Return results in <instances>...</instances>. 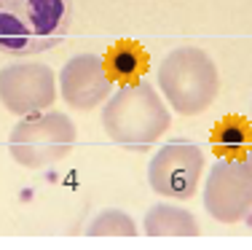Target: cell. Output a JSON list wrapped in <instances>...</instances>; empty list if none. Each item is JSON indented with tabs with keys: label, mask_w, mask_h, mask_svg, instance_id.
I'll list each match as a JSON object with an SVG mask.
<instances>
[{
	"label": "cell",
	"mask_w": 252,
	"mask_h": 250,
	"mask_svg": "<svg viewBox=\"0 0 252 250\" xmlns=\"http://www.w3.org/2000/svg\"><path fill=\"white\" fill-rule=\"evenodd\" d=\"M158 89L180 116H201L218 100V65L204 49L180 46L158 65Z\"/></svg>",
	"instance_id": "cell-3"
},
{
	"label": "cell",
	"mask_w": 252,
	"mask_h": 250,
	"mask_svg": "<svg viewBox=\"0 0 252 250\" xmlns=\"http://www.w3.org/2000/svg\"><path fill=\"white\" fill-rule=\"evenodd\" d=\"M204 172V153L196 143L172 140L148 164V183L158 196L190 199Z\"/></svg>",
	"instance_id": "cell-6"
},
{
	"label": "cell",
	"mask_w": 252,
	"mask_h": 250,
	"mask_svg": "<svg viewBox=\"0 0 252 250\" xmlns=\"http://www.w3.org/2000/svg\"><path fill=\"white\" fill-rule=\"evenodd\" d=\"M62 100L75 110H94L110 97L113 78L105 70V59L97 54H75L59 73Z\"/></svg>",
	"instance_id": "cell-8"
},
{
	"label": "cell",
	"mask_w": 252,
	"mask_h": 250,
	"mask_svg": "<svg viewBox=\"0 0 252 250\" xmlns=\"http://www.w3.org/2000/svg\"><path fill=\"white\" fill-rule=\"evenodd\" d=\"M57 78L49 65H8L0 70V103L14 116H30L51 108Z\"/></svg>",
	"instance_id": "cell-7"
},
{
	"label": "cell",
	"mask_w": 252,
	"mask_h": 250,
	"mask_svg": "<svg viewBox=\"0 0 252 250\" xmlns=\"http://www.w3.org/2000/svg\"><path fill=\"white\" fill-rule=\"evenodd\" d=\"M142 231L148 237H196L199 234V223H196L193 213L177 205H153L145 213V223Z\"/></svg>",
	"instance_id": "cell-9"
},
{
	"label": "cell",
	"mask_w": 252,
	"mask_h": 250,
	"mask_svg": "<svg viewBox=\"0 0 252 250\" xmlns=\"http://www.w3.org/2000/svg\"><path fill=\"white\" fill-rule=\"evenodd\" d=\"M86 234L89 237H134L137 226L129 213L124 210H102L97 218H92Z\"/></svg>",
	"instance_id": "cell-12"
},
{
	"label": "cell",
	"mask_w": 252,
	"mask_h": 250,
	"mask_svg": "<svg viewBox=\"0 0 252 250\" xmlns=\"http://www.w3.org/2000/svg\"><path fill=\"white\" fill-rule=\"evenodd\" d=\"M73 0H0V54L35 57L64 40Z\"/></svg>",
	"instance_id": "cell-1"
},
{
	"label": "cell",
	"mask_w": 252,
	"mask_h": 250,
	"mask_svg": "<svg viewBox=\"0 0 252 250\" xmlns=\"http://www.w3.org/2000/svg\"><path fill=\"white\" fill-rule=\"evenodd\" d=\"M244 164H247V170H250V175H252V148L244 153Z\"/></svg>",
	"instance_id": "cell-13"
},
{
	"label": "cell",
	"mask_w": 252,
	"mask_h": 250,
	"mask_svg": "<svg viewBox=\"0 0 252 250\" xmlns=\"http://www.w3.org/2000/svg\"><path fill=\"white\" fill-rule=\"evenodd\" d=\"M212 148L220 159H244L252 148V124L242 116H225L212 132Z\"/></svg>",
	"instance_id": "cell-11"
},
{
	"label": "cell",
	"mask_w": 252,
	"mask_h": 250,
	"mask_svg": "<svg viewBox=\"0 0 252 250\" xmlns=\"http://www.w3.org/2000/svg\"><path fill=\"white\" fill-rule=\"evenodd\" d=\"M105 70L113 83H134L148 73V51L134 40H118L105 54Z\"/></svg>",
	"instance_id": "cell-10"
},
{
	"label": "cell",
	"mask_w": 252,
	"mask_h": 250,
	"mask_svg": "<svg viewBox=\"0 0 252 250\" xmlns=\"http://www.w3.org/2000/svg\"><path fill=\"white\" fill-rule=\"evenodd\" d=\"M75 124L64 113H30L11 129L8 151L16 164L40 170L67 156L75 145Z\"/></svg>",
	"instance_id": "cell-4"
},
{
	"label": "cell",
	"mask_w": 252,
	"mask_h": 250,
	"mask_svg": "<svg viewBox=\"0 0 252 250\" xmlns=\"http://www.w3.org/2000/svg\"><path fill=\"white\" fill-rule=\"evenodd\" d=\"M172 116L161 94L148 81L124 83L105 103L102 129L124 148H148L169 132Z\"/></svg>",
	"instance_id": "cell-2"
},
{
	"label": "cell",
	"mask_w": 252,
	"mask_h": 250,
	"mask_svg": "<svg viewBox=\"0 0 252 250\" xmlns=\"http://www.w3.org/2000/svg\"><path fill=\"white\" fill-rule=\"evenodd\" d=\"M204 210L220 223H239L252 210V175L244 159H220L204 186Z\"/></svg>",
	"instance_id": "cell-5"
}]
</instances>
